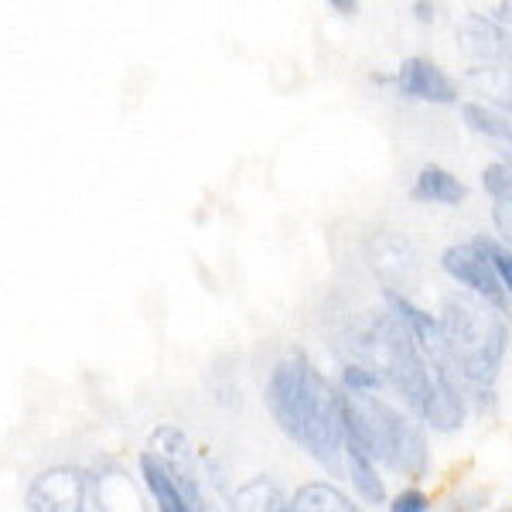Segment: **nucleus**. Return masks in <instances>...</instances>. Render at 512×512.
<instances>
[{
    "label": "nucleus",
    "mask_w": 512,
    "mask_h": 512,
    "mask_svg": "<svg viewBox=\"0 0 512 512\" xmlns=\"http://www.w3.org/2000/svg\"><path fill=\"white\" fill-rule=\"evenodd\" d=\"M502 151H509V154H512V140H509V147H502Z\"/></svg>",
    "instance_id": "bb28decb"
},
{
    "label": "nucleus",
    "mask_w": 512,
    "mask_h": 512,
    "mask_svg": "<svg viewBox=\"0 0 512 512\" xmlns=\"http://www.w3.org/2000/svg\"><path fill=\"white\" fill-rule=\"evenodd\" d=\"M379 301H383V308L390 311V315L400 321L403 328H407L410 338L420 345V352H424L427 359H434V355L444 352V335H441L437 311L417 304L414 297L403 294V291H390V287H383V291H379Z\"/></svg>",
    "instance_id": "1a4fd4ad"
},
{
    "label": "nucleus",
    "mask_w": 512,
    "mask_h": 512,
    "mask_svg": "<svg viewBox=\"0 0 512 512\" xmlns=\"http://www.w3.org/2000/svg\"><path fill=\"white\" fill-rule=\"evenodd\" d=\"M369 86L373 89H383V93H390V96H396V76L393 72H369Z\"/></svg>",
    "instance_id": "393cba45"
},
{
    "label": "nucleus",
    "mask_w": 512,
    "mask_h": 512,
    "mask_svg": "<svg viewBox=\"0 0 512 512\" xmlns=\"http://www.w3.org/2000/svg\"><path fill=\"white\" fill-rule=\"evenodd\" d=\"M489 219H492V236L499 243H506L512 250V202H499L489 209Z\"/></svg>",
    "instance_id": "412c9836"
},
{
    "label": "nucleus",
    "mask_w": 512,
    "mask_h": 512,
    "mask_svg": "<svg viewBox=\"0 0 512 512\" xmlns=\"http://www.w3.org/2000/svg\"><path fill=\"white\" fill-rule=\"evenodd\" d=\"M291 512H369L332 478H311L291 492Z\"/></svg>",
    "instance_id": "f8f14e48"
},
{
    "label": "nucleus",
    "mask_w": 512,
    "mask_h": 512,
    "mask_svg": "<svg viewBox=\"0 0 512 512\" xmlns=\"http://www.w3.org/2000/svg\"><path fill=\"white\" fill-rule=\"evenodd\" d=\"M342 431L345 448L369 454L386 475L403 478V485H420L434 472V451L424 424L386 396L342 393Z\"/></svg>",
    "instance_id": "f03ea898"
},
{
    "label": "nucleus",
    "mask_w": 512,
    "mask_h": 512,
    "mask_svg": "<svg viewBox=\"0 0 512 512\" xmlns=\"http://www.w3.org/2000/svg\"><path fill=\"white\" fill-rule=\"evenodd\" d=\"M437 263H441L444 277H448L451 284H458V291L472 294V297H478V301L489 304V308L502 311V315L512 318L509 294L502 291V284L495 280L489 260L475 250L472 239H461V243L444 246L441 256H437Z\"/></svg>",
    "instance_id": "39448f33"
},
{
    "label": "nucleus",
    "mask_w": 512,
    "mask_h": 512,
    "mask_svg": "<svg viewBox=\"0 0 512 512\" xmlns=\"http://www.w3.org/2000/svg\"><path fill=\"white\" fill-rule=\"evenodd\" d=\"M263 407L277 431L297 444L328 478H345L342 393L301 349L274 362L263 383Z\"/></svg>",
    "instance_id": "f257e3e1"
},
{
    "label": "nucleus",
    "mask_w": 512,
    "mask_h": 512,
    "mask_svg": "<svg viewBox=\"0 0 512 512\" xmlns=\"http://www.w3.org/2000/svg\"><path fill=\"white\" fill-rule=\"evenodd\" d=\"M437 321H441L444 349L454 359L468 390L499 386L502 362H506L512 345L509 315L454 287L437 304Z\"/></svg>",
    "instance_id": "7ed1b4c3"
},
{
    "label": "nucleus",
    "mask_w": 512,
    "mask_h": 512,
    "mask_svg": "<svg viewBox=\"0 0 512 512\" xmlns=\"http://www.w3.org/2000/svg\"><path fill=\"white\" fill-rule=\"evenodd\" d=\"M287 512H291V502H287Z\"/></svg>",
    "instance_id": "cd10ccee"
},
{
    "label": "nucleus",
    "mask_w": 512,
    "mask_h": 512,
    "mask_svg": "<svg viewBox=\"0 0 512 512\" xmlns=\"http://www.w3.org/2000/svg\"><path fill=\"white\" fill-rule=\"evenodd\" d=\"M492 512H512V506H499V509H492Z\"/></svg>",
    "instance_id": "a878e982"
},
{
    "label": "nucleus",
    "mask_w": 512,
    "mask_h": 512,
    "mask_svg": "<svg viewBox=\"0 0 512 512\" xmlns=\"http://www.w3.org/2000/svg\"><path fill=\"white\" fill-rule=\"evenodd\" d=\"M458 117H461V123H465V130H472L475 137H485L499 147H509L512 120L506 117V113L492 110V106L478 103V99H465V103L458 106Z\"/></svg>",
    "instance_id": "2eb2a0df"
},
{
    "label": "nucleus",
    "mask_w": 512,
    "mask_h": 512,
    "mask_svg": "<svg viewBox=\"0 0 512 512\" xmlns=\"http://www.w3.org/2000/svg\"><path fill=\"white\" fill-rule=\"evenodd\" d=\"M472 246L485 256V260H489L495 280H499L502 291H506L509 301H512V250H509L506 243H499V239H495L492 233H475Z\"/></svg>",
    "instance_id": "a211bd4d"
},
{
    "label": "nucleus",
    "mask_w": 512,
    "mask_h": 512,
    "mask_svg": "<svg viewBox=\"0 0 512 512\" xmlns=\"http://www.w3.org/2000/svg\"><path fill=\"white\" fill-rule=\"evenodd\" d=\"M140 478H144V485H147V492H151L158 512H195L188 506L181 485L175 482V475H171L151 451H140Z\"/></svg>",
    "instance_id": "4468645a"
},
{
    "label": "nucleus",
    "mask_w": 512,
    "mask_h": 512,
    "mask_svg": "<svg viewBox=\"0 0 512 512\" xmlns=\"http://www.w3.org/2000/svg\"><path fill=\"white\" fill-rule=\"evenodd\" d=\"M338 390L349 396H379L386 390V379L376 366H369V362L345 359L342 366H338Z\"/></svg>",
    "instance_id": "dca6fc26"
},
{
    "label": "nucleus",
    "mask_w": 512,
    "mask_h": 512,
    "mask_svg": "<svg viewBox=\"0 0 512 512\" xmlns=\"http://www.w3.org/2000/svg\"><path fill=\"white\" fill-rule=\"evenodd\" d=\"M291 492L270 475H253L229 492V512H287Z\"/></svg>",
    "instance_id": "ddd939ff"
},
{
    "label": "nucleus",
    "mask_w": 512,
    "mask_h": 512,
    "mask_svg": "<svg viewBox=\"0 0 512 512\" xmlns=\"http://www.w3.org/2000/svg\"><path fill=\"white\" fill-rule=\"evenodd\" d=\"M28 512H103L99 482L72 465H55L28 485Z\"/></svg>",
    "instance_id": "20e7f679"
},
{
    "label": "nucleus",
    "mask_w": 512,
    "mask_h": 512,
    "mask_svg": "<svg viewBox=\"0 0 512 512\" xmlns=\"http://www.w3.org/2000/svg\"><path fill=\"white\" fill-rule=\"evenodd\" d=\"M366 256L373 274L383 280V287L390 291H410V284L417 280L420 270V253L414 246V239L396 233V229H379L376 236H369Z\"/></svg>",
    "instance_id": "0eeeda50"
},
{
    "label": "nucleus",
    "mask_w": 512,
    "mask_h": 512,
    "mask_svg": "<svg viewBox=\"0 0 512 512\" xmlns=\"http://www.w3.org/2000/svg\"><path fill=\"white\" fill-rule=\"evenodd\" d=\"M454 45L472 65H512V31L485 11H465L454 21Z\"/></svg>",
    "instance_id": "6e6552de"
},
{
    "label": "nucleus",
    "mask_w": 512,
    "mask_h": 512,
    "mask_svg": "<svg viewBox=\"0 0 512 512\" xmlns=\"http://www.w3.org/2000/svg\"><path fill=\"white\" fill-rule=\"evenodd\" d=\"M478 185H482V192L492 205L512 202V154L502 151L499 158L485 164L482 175H478Z\"/></svg>",
    "instance_id": "f3484780"
},
{
    "label": "nucleus",
    "mask_w": 512,
    "mask_h": 512,
    "mask_svg": "<svg viewBox=\"0 0 512 512\" xmlns=\"http://www.w3.org/2000/svg\"><path fill=\"white\" fill-rule=\"evenodd\" d=\"M396 99L420 106H461L465 103V89L461 82L434 62L431 55H407L396 65Z\"/></svg>",
    "instance_id": "423d86ee"
},
{
    "label": "nucleus",
    "mask_w": 512,
    "mask_h": 512,
    "mask_svg": "<svg viewBox=\"0 0 512 512\" xmlns=\"http://www.w3.org/2000/svg\"><path fill=\"white\" fill-rule=\"evenodd\" d=\"M492 506L489 485H458V489L444 492L434 499V512H485Z\"/></svg>",
    "instance_id": "6ab92c4d"
},
{
    "label": "nucleus",
    "mask_w": 512,
    "mask_h": 512,
    "mask_svg": "<svg viewBox=\"0 0 512 512\" xmlns=\"http://www.w3.org/2000/svg\"><path fill=\"white\" fill-rule=\"evenodd\" d=\"M485 14H489V18L499 24V28L512 31V0H495V4L485 7Z\"/></svg>",
    "instance_id": "4be33fe9"
},
{
    "label": "nucleus",
    "mask_w": 512,
    "mask_h": 512,
    "mask_svg": "<svg viewBox=\"0 0 512 512\" xmlns=\"http://www.w3.org/2000/svg\"><path fill=\"white\" fill-rule=\"evenodd\" d=\"M410 202L417 205H441V209H461L468 202V185L444 164H420L410 181Z\"/></svg>",
    "instance_id": "9d476101"
},
{
    "label": "nucleus",
    "mask_w": 512,
    "mask_h": 512,
    "mask_svg": "<svg viewBox=\"0 0 512 512\" xmlns=\"http://www.w3.org/2000/svg\"><path fill=\"white\" fill-rule=\"evenodd\" d=\"M345 482H349L352 499H359L366 509H386L390 502V485H386V472L376 465L369 454L345 448Z\"/></svg>",
    "instance_id": "9b49d317"
},
{
    "label": "nucleus",
    "mask_w": 512,
    "mask_h": 512,
    "mask_svg": "<svg viewBox=\"0 0 512 512\" xmlns=\"http://www.w3.org/2000/svg\"><path fill=\"white\" fill-rule=\"evenodd\" d=\"M410 14H414L417 24H434L437 21V4L434 0H414V4H410Z\"/></svg>",
    "instance_id": "b1692460"
},
{
    "label": "nucleus",
    "mask_w": 512,
    "mask_h": 512,
    "mask_svg": "<svg viewBox=\"0 0 512 512\" xmlns=\"http://www.w3.org/2000/svg\"><path fill=\"white\" fill-rule=\"evenodd\" d=\"M386 512H434V495L424 485H400L386 502Z\"/></svg>",
    "instance_id": "aec40b11"
},
{
    "label": "nucleus",
    "mask_w": 512,
    "mask_h": 512,
    "mask_svg": "<svg viewBox=\"0 0 512 512\" xmlns=\"http://www.w3.org/2000/svg\"><path fill=\"white\" fill-rule=\"evenodd\" d=\"M328 11H332L335 18H342V21H355V18H359V11H362V4H359V0H328Z\"/></svg>",
    "instance_id": "5701e85b"
}]
</instances>
